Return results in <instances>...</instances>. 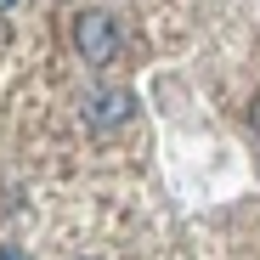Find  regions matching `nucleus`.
<instances>
[{"instance_id":"nucleus-1","label":"nucleus","mask_w":260,"mask_h":260,"mask_svg":"<svg viewBox=\"0 0 260 260\" xmlns=\"http://www.w3.org/2000/svg\"><path fill=\"white\" fill-rule=\"evenodd\" d=\"M74 51L91 62V68L113 62V57H119V28H113V17H108V12H79V17H74Z\"/></svg>"},{"instance_id":"nucleus-2","label":"nucleus","mask_w":260,"mask_h":260,"mask_svg":"<svg viewBox=\"0 0 260 260\" xmlns=\"http://www.w3.org/2000/svg\"><path fill=\"white\" fill-rule=\"evenodd\" d=\"M130 91H102V96H91V124L96 130H108V124H119V119H130Z\"/></svg>"},{"instance_id":"nucleus-3","label":"nucleus","mask_w":260,"mask_h":260,"mask_svg":"<svg viewBox=\"0 0 260 260\" xmlns=\"http://www.w3.org/2000/svg\"><path fill=\"white\" fill-rule=\"evenodd\" d=\"M254 130H260V102H254Z\"/></svg>"},{"instance_id":"nucleus-4","label":"nucleus","mask_w":260,"mask_h":260,"mask_svg":"<svg viewBox=\"0 0 260 260\" xmlns=\"http://www.w3.org/2000/svg\"><path fill=\"white\" fill-rule=\"evenodd\" d=\"M6 6H12V0H0V12H6Z\"/></svg>"}]
</instances>
